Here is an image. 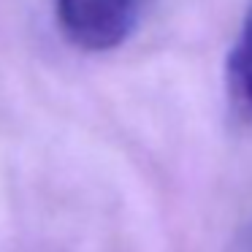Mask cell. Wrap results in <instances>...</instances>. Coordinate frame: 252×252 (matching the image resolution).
Segmentation results:
<instances>
[{
    "instance_id": "obj_2",
    "label": "cell",
    "mask_w": 252,
    "mask_h": 252,
    "mask_svg": "<svg viewBox=\"0 0 252 252\" xmlns=\"http://www.w3.org/2000/svg\"><path fill=\"white\" fill-rule=\"evenodd\" d=\"M225 93L228 106L241 122H252V0L244 14L236 44L225 63Z\"/></svg>"
},
{
    "instance_id": "obj_1",
    "label": "cell",
    "mask_w": 252,
    "mask_h": 252,
    "mask_svg": "<svg viewBox=\"0 0 252 252\" xmlns=\"http://www.w3.org/2000/svg\"><path fill=\"white\" fill-rule=\"evenodd\" d=\"M149 0H55L63 35L84 52H109L125 44Z\"/></svg>"
}]
</instances>
